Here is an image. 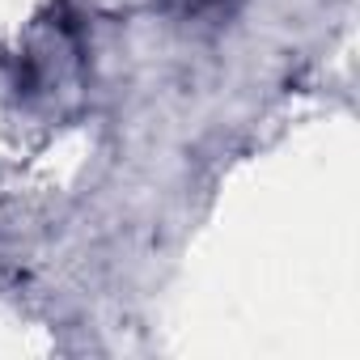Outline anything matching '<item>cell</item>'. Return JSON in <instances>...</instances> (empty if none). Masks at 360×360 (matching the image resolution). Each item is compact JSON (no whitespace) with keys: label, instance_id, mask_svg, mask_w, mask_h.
Here are the masks:
<instances>
[{"label":"cell","instance_id":"cell-1","mask_svg":"<svg viewBox=\"0 0 360 360\" xmlns=\"http://www.w3.org/2000/svg\"><path fill=\"white\" fill-rule=\"evenodd\" d=\"M5 85L13 89L18 106H34V110H60L64 98L77 94L81 81V34L72 26V18L51 13L39 18V26L22 39V47L9 56L5 68Z\"/></svg>","mask_w":360,"mask_h":360},{"label":"cell","instance_id":"cell-2","mask_svg":"<svg viewBox=\"0 0 360 360\" xmlns=\"http://www.w3.org/2000/svg\"><path fill=\"white\" fill-rule=\"evenodd\" d=\"M161 5L187 26H225L246 0H161Z\"/></svg>","mask_w":360,"mask_h":360}]
</instances>
